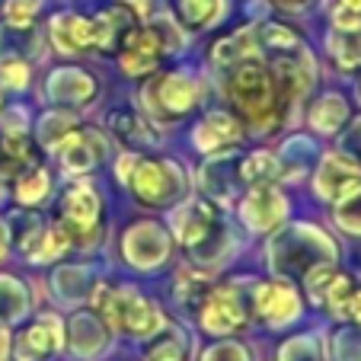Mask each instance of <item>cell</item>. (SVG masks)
Here are the masks:
<instances>
[{"label":"cell","mask_w":361,"mask_h":361,"mask_svg":"<svg viewBox=\"0 0 361 361\" xmlns=\"http://www.w3.org/2000/svg\"><path fill=\"white\" fill-rule=\"evenodd\" d=\"M348 320H355L358 323V329H361V288L355 291V300H352V314H348Z\"/></svg>","instance_id":"51"},{"label":"cell","mask_w":361,"mask_h":361,"mask_svg":"<svg viewBox=\"0 0 361 361\" xmlns=\"http://www.w3.org/2000/svg\"><path fill=\"white\" fill-rule=\"evenodd\" d=\"M326 355L333 361H361V329H339Z\"/></svg>","instance_id":"44"},{"label":"cell","mask_w":361,"mask_h":361,"mask_svg":"<svg viewBox=\"0 0 361 361\" xmlns=\"http://www.w3.org/2000/svg\"><path fill=\"white\" fill-rule=\"evenodd\" d=\"M279 7H285V10H307L314 0H275Z\"/></svg>","instance_id":"50"},{"label":"cell","mask_w":361,"mask_h":361,"mask_svg":"<svg viewBox=\"0 0 361 361\" xmlns=\"http://www.w3.org/2000/svg\"><path fill=\"white\" fill-rule=\"evenodd\" d=\"M68 250H74L71 233L64 231L58 221H51V224L45 227V233H42V240L35 243V250L29 252V262H55V259H61Z\"/></svg>","instance_id":"37"},{"label":"cell","mask_w":361,"mask_h":361,"mask_svg":"<svg viewBox=\"0 0 361 361\" xmlns=\"http://www.w3.org/2000/svg\"><path fill=\"white\" fill-rule=\"evenodd\" d=\"M116 55H118L122 71L125 74H131V77L154 74V71L160 68V61H164V51H160L154 32H150L147 26H141V23H137V26L122 39V45L116 48Z\"/></svg>","instance_id":"18"},{"label":"cell","mask_w":361,"mask_h":361,"mask_svg":"<svg viewBox=\"0 0 361 361\" xmlns=\"http://www.w3.org/2000/svg\"><path fill=\"white\" fill-rule=\"evenodd\" d=\"M90 307L112 333L131 336V339H154L170 326L166 314L150 298L135 291L131 285H93L90 291Z\"/></svg>","instance_id":"3"},{"label":"cell","mask_w":361,"mask_h":361,"mask_svg":"<svg viewBox=\"0 0 361 361\" xmlns=\"http://www.w3.org/2000/svg\"><path fill=\"white\" fill-rule=\"evenodd\" d=\"M252 314L259 317L266 326L285 329L304 314V300H300L298 288L285 279L262 281L259 288H252Z\"/></svg>","instance_id":"10"},{"label":"cell","mask_w":361,"mask_h":361,"mask_svg":"<svg viewBox=\"0 0 361 361\" xmlns=\"http://www.w3.org/2000/svg\"><path fill=\"white\" fill-rule=\"evenodd\" d=\"M224 93L233 112L240 116V125L252 128L256 135H272L288 118L272 68L256 61V58H246V61L227 68Z\"/></svg>","instance_id":"1"},{"label":"cell","mask_w":361,"mask_h":361,"mask_svg":"<svg viewBox=\"0 0 361 361\" xmlns=\"http://www.w3.org/2000/svg\"><path fill=\"white\" fill-rule=\"evenodd\" d=\"M45 227H48V221L42 218L35 208H16V212L10 214V221H7L10 240H13V246L26 256V259H29V252L35 250V243L42 240Z\"/></svg>","instance_id":"27"},{"label":"cell","mask_w":361,"mask_h":361,"mask_svg":"<svg viewBox=\"0 0 361 361\" xmlns=\"http://www.w3.org/2000/svg\"><path fill=\"white\" fill-rule=\"evenodd\" d=\"M141 361H192V345L179 329L166 326L164 333L147 339V348H144Z\"/></svg>","instance_id":"30"},{"label":"cell","mask_w":361,"mask_h":361,"mask_svg":"<svg viewBox=\"0 0 361 361\" xmlns=\"http://www.w3.org/2000/svg\"><path fill=\"white\" fill-rule=\"evenodd\" d=\"M147 29L154 32V39H157V45H160L164 55H179V51L185 48V29L179 26L173 16H164V13L150 16Z\"/></svg>","instance_id":"39"},{"label":"cell","mask_w":361,"mask_h":361,"mask_svg":"<svg viewBox=\"0 0 361 361\" xmlns=\"http://www.w3.org/2000/svg\"><path fill=\"white\" fill-rule=\"evenodd\" d=\"M192 144L202 154H227L243 144V125L231 112H208L192 131Z\"/></svg>","instance_id":"20"},{"label":"cell","mask_w":361,"mask_h":361,"mask_svg":"<svg viewBox=\"0 0 361 361\" xmlns=\"http://www.w3.org/2000/svg\"><path fill=\"white\" fill-rule=\"evenodd\" d=\"M342 154H348L355 164H361V118H355L352 131H348L345 144H342Z\"/></svg>","instance_id":"47"},{"label":"cell","mask_w":361,"mask_h":361,"mask_svg":"<svg viewBox=\"0 0 361 361\" xmlns=\"http://www.w3.org/2000/svg\"><path fill=\"white\" fill-rule=\"evenodd\" d=\"M39 164V147L29 131H4L0 135V183H13L20 173Z\"/></svg>","instance_id":"22"},{"label":"cell","mask_w":361,"mask_h":361,"mask_svg":"<svg viewBox=\"0 0 361 361\" xmlns=\"http://www.w3.org/2000/svg\"><path fill=\"white\" fill-rule=\"evenodd\" d=\"M237 208L250 233H275L288 218V198L281 195L279 185H250Z\"/></svg>","instance_id":"12"},{"label":"cell","mask_w":361,"mask_h":361,"mask_svg":"<svg viewBox=\"0 0 361 361\" xmlns=\"http://www.w3.org/2000/svg\"><path fill=\"white\" fill-rule=\"evenodd\" d=\"M173 237L157 221H137L122 233V256L135 269H157L170 259Z\"/></svg>","instance_id":"9"},{"label":"cell","mask_w":361,"mask_h":361,"mask_svg":"<svg viewBox=\"0 0 361 361\" xmlns=\"http://www.w3.org/2000/svg\"><path fill=\"white\" fill-rule=\"evenodd\" d=\"M256 35H259V48L266 45L272 55H285V51H298L304 42H300V35L294 32L288 23H275V20H269V23H262L259 29H256Z\"/></svg>","instance_id":"38"},{"label":"cell","mask_w":361,"mask_h":361,"mask_svg":"<svg viewBox=\"0 0 361 361\" xmlns=\"http://www.w3.org/2000/svg\"><path fill=\"white\" fill-rule=\"evenodd\" d=\"M310 128L317 135H336L348 122V99L342 93H323L310 109Z\"/></svg>","instance_id":"28"},{"label":"cell","mask_w":361,"mask_h":361,"mask_svg":"<svg viewBox=\"0 0 361 361\" xmlns=\"http://www.w3.org/2000/svg\"><path fill=\"white\" fill-rule=\"evenodd\" d=\"M13 358V336H10V326H0V361Z\"/></svg>","instance_id":"48"},{"label":"cell","mask_w":361,"mask_h":361,"mask_svg":"<svg viewBox=\"0 0 361 361\" xmlns=\"http://www.w3.org/2000/svg\"><path fill=\"white\" fill-rule=\"evenodd\" d=\"M55 291L64 304H80V300H90V269L87 266H64L55 272Z\"/></svg>","instance_id":"35"},{"label":"cell","mask_w":361,"mask_h":361,"mask_svg":"<svg viewBox=\"0 0 361 361\" xmlns=\"http://www.w3.org/2000/svg\"><path fill=\"white\" fill-rule=\"evenodd\" d=\"M96 93H99V83L83 68H58L48 74L45 83L48 102L58 109H80V106L96 99Z\"/></svg>","instance_id":"16"},{"label":"cell","mask_w":361,"mask_h":361,"mask_svg":"<svg viewBox=\"0 0 361 361\" xmlns=\"http://www.w3.org/2000/svg\"><path fill=\"white\" fill-rule=\"evenodd\" d=\"M250 310H252V291L243 294L240 281H224V285H214L204 294L195 314H198V326L204 333L214 336V339H224V336H237L250 323Z\"/></svg>","instance_id":"8"},{"label":"cell","mask_w":361,"mask_h":361,"mask_svg":"<svg viewBox=\"0 0 361 361\" xmlns=\"http://www.w3.org/2000/svg\"><path fill=\"white\" fill-rule=\"evenodd\" d=\"M55 221L71 233L74 246L90 250L102 237V198L90 179H77L58 198Z\"/></svg>","instance_id":"6"},{"label":"cell","mask_w":361,"mask_h":361,"mask_svg":"<svg viewBox=\"0 0 361 361\" xmlns=\"http://www.w3.org/2000/svg\"><path fill=\"white\" fill-rule=\"evenodd\" d=\"M29 307H32V294L26 281H20L16 275H0V326L26 320Z\"/></svg>","instance_id":"26"},{"label":"cell","mask_w":361,"mask_h":361,"mask_svg":"<svg viewBox=\"0 0 361 361\" xmlns=\"http://www.w3.org/2000/svg\"><path fill=\"white\" fill-rule=\"evenodd\" d=\"M0 109H4V93H0Z\"/></svg>","instance_id":"52"},{"label":"cell","mask_w":361,"mask_h":361,"mask_svg":"<svg viewBox=\"0 0 361 361\" xmlns=\"http://www.w3.org/2000/svg\"><path fill=\"white\" fill-rule=\"evenodd\" d=\"M112 342V329L99 320L96 310H77L64 323V345L80 361H96Z\"/></svg>","instance_id":"15"},{"label":"cell","mask_w":361,"mask_h":361,"mask_svg":"<svg viewBox=\"0 0 361 361\" xmlns=\"http://www.w3.org/2000/svg\"><path fill=\"white\" fill-rule=\"evenodd\" d=\"M39 16V0H7L4 4V20L10 29H32Z\"/></svg>","instance_id":"45"},{"label":"cell","mask_w":361,"mask_h":361,"mask_svg":"<svg viewBox=\"0 0 361 361\" xmlns=\"http://www.w3.org/2000/svg\"><path fill=\"white\" fill-rule=\"evenodd\" d=\"M275 361H326V348L317 333L288 336L275 352Z\"/></svg>","instance_id":"36"},{"label":"cell","mask_w":361,"mask_h":361,"mask_svg":"<svg viewBox=\"0 0 361 361\" xmlns=\"http://www.w3.org/2000/svg\"><path fill=\"white\" fill-rule=\"evenodd\" d=\"M329 16L333 26H361V0H329Z\"/></svg>","instance_id":"46"},{"label":"cell","mask_w":361,"mask_h":361,"mask_svg":"<svg viewBox=\"0 0 361 361\" xmlns=\"http://www.w3.org/2000/svg\"><path fill=\"white\" fill-rule=\"evenodd\" d=\"M137 23H141V16H137L125 0L109 4L106 10H99V13L93 16L96 51H116V48L122 45V39L137 26Z\"/></svg>","instance_id":"21"},{"label":"cell","mask_w":361,"mask_h":361,"mask_svg":"<svg viewBox=\"0 0 361 361\" xmlns=\"http://www.w3.org/2000/svg\"><path fill=\"white\" fill-rule=\"evenodd\" d=\"M326 51L333 55V61L339 64V68L352 71L361 64V26H333V32H329L326 39Z\"/></svg>","instance_id":"34"},{"label":"cell","mask_w":361,"mask_h":361,"mask_svg":"<svg viewBox=\"0 0 361 361\" xmlns=\"http://www.w3.org/2000/svg\"><path fill=\"white\" fill-rule=\"evenodd\" d=\"M198 96H202V87L189 71H166V74L147 80L141 93V106L157 122H179L198 106Z\"/></svg>","instance_id":"7"},{"label":"cell","mask_w":361,"mask_h":361,"mask_svg":"<svg viewBox=\"0 0 361 361\" xmlns=\"http://www.w3.org/2000/svg\"><path fill=\"white\" fill-rule=\"evenodd\" d=\"M259 51V35L252 26H240L233 32L221 35L212 45V64L214 68H233L237 61H246V58H256Z\"/></svg>","instance_id":"23"},{"label":"cell","mask_w":361,"mask_h":361,"mask_svg":"<svg viewBox=\"0 0 361 361\" xmlns=\"http://www.w3.org/2000/svg\"><path fill=\"white\" fill-rule=\"evenodd\" d=\"M198 361H252V348L246 345V342L224 336V339L212 342V345L204 348V352L198 355Z\"/></svg>","instance_id":"43"},{"label":"cell","mask_w":361,"mask_h":361,"mask_svg":"<svg viewBox=\"0 0 361 361\" xmlns=\"http://www.w3.org/2000/svg\"><path fill=\"white\" fill-rule=\"evenodd\" d=\"M109 131L112 137H118L128 147H147V144H157L160 135H154V125L147 122L141 109H118L109 116Z\"/></svg>","instance_id":"24"},{"label":"cell","mask_w":361,"mask_h":361,"mask_svg":"<svg viewBox=\"0 0 361 361\" xmlns=\"http://www.w3.org/2000/svg\"><path fill=\"white\" fill-rule=\"evenodd\" d=\"M7 250H10V233H7V221L0 218V259L7 256Z\"/></svg>","instance_id":"49"},{"label":"cell","mask_w":361,"mask_h":361,"mask_svg":"<svg viewBox=\"0 0 361 361\" xmlns=\"http://www.w3.org/2000/svg\"><path fill=\"white\" fill-rule=\"evenodd\" d=\"M198 183H202L204 195L212 198L214 204L231 202L237 195V189L243 185V179H240V160L233 157V150H227V154H208V160L198 170Z\"/></svg>","instance_id":"19"},{"label":"cell","mask_w":361,"mask_h":361,"mask_svg":"<svg viewBox=\"0 0 361 361\" xmlns=\"http://www.w3.org/2000/svg\"><path fill=\"white\" fill-rule=\"evenodd\" d=\"M77 116L71 109H51V112H45V116L39 118V125H35V141L42 144L45 150H58L61 147V141L71 135V131L77 128Z\"/></svg>","instance_id":"32"},{"label":"cell","mask_w":361,"mask_h":361,"mask_svg":"<svg viewBox=\"0 0 361 361\" xmlns=\"http://www.w3.org/2000/svg\"><path fill=\"white\" fill-rule=\"evenodd\" d=\"M333 218H336V224H339L342 233L361 237V183L333 204Z\"/></svg>","instance_id":"40"},{"label":"cell","mask_w":361,"mask_h":361,"mask_svg":"<svg viewBox=\"0 0 361 361\" xmlns=\"http://www.w3.org/2000/svg\"><path fill=\"white\" fill-rule=\"evenodd\" d=\"M358 183H361V164H355L348 154L333 150V154H323V157H320L317 173H314L317 198L336 204L342 195H348V192H352Z\"/></svg>","instance_id":"14"},{"label":"cell","mask_w":361,"mask_h":361,"mask_svg":"<svg viewBox=\"0 0 361 361\" xmlns=\"http://www.w3.org/2000/svg\"><path fill=\"white\" fill-rule=\"evenodd\" d=\"M269 262L281 275H307L320 262H336L339 250L336 243L314 224H294L288 231L275 233L266 250Z\"/></svg>","instance_id":"5"},{"label":"cell","mask_w":361,"mask_h":361,"mask_svg":"<svg viewBox=\"0 0 361 361\" xmlns=\"http://www.w3.org/2000/svg\"><path fill=\"white\" fill-rule=\"evenodd\" d=\"M116 176L122 179V185H128L137 202L154 208V212L176 204L185 192V173L176 160H154V157L122 154L116 164Z\"/></svg>","instance_id":"4"},{"label":"cell","mask_w":361,"mask_h":361,"mask_svg":"<svg viewBox=\"0 0 361 361\" xmlns=\"http://www.w3.org/2000/svg\"><path fill=\"white\" fill-rule=\"evenodd\" d=\"M240 179L246 185H275L281 183V164L272 150H252L250 157H240Z\"/></svg>","instance_id":"29"},{"label":"cell","mask_w":361,"mask_h":361,"mask_svg":"<svg viewBox=\"0 0 361 361\" xmlns=\"http://www.w3.org/2000/svg\"><path fill=\"white\" fill-rule=\"evenodd\" d=\"M358 93H361V87H358Z\"/></svg>","instance_id":"53"},{"label":"cell","mask_w":361,"mask_h":361,"mask_svg":"<svg viewBox=\"0 0 361 361\" xmlns=\"http://www.w3.org/2000/svg\"><path fill=\"white\" fill-rule=\"evenodd\" d=\"M48 39L55 45L58 55L77 58L90 48H96V35H93V16L74 13V10H64V13H55L51 23H48Z\"/></svg>","instance_id":"17"},{"label":"cell","mask_w":361,"mask_h":361,"mask_svg":"<svg viewBox=\"0 0 361 361\" xmlns=\"http://www.w3.org/2000/svg\"><path fill=\"white\" fill-rule=\"evenodd\" d=\"M48 192H51V176H48V170L42 164L29 166L26 173H20L13 179V198L23 208H39L48 198Z\"/></svg>","instance_id":"33"},{"label":"cell","mask_w":361,"mask_h":361,"mask_svg":"<svg viewBox=\"0 0 361 361\" xmlns=\"http://www.w3.org/2000/svg\"><path fill=\"white\" fill-rule=\"evenodd\" d=\"M64 352V320L58 314H39L13 339L16 361H51Z\"/></svg>","instance_id":"11"},{"label":"cell","mask_w":361,"mask_h":361,"mask_svg":"<svg viewBox=\"0 0 361 361\" xmlns=\"http://www.w3.org/2000/svg\"><path fill=\"white\" fill-rule=\"evenodd\" d=\"M29 80H32V68L26 58H20V51H4L0 55V87L26 90Z\"/></svg>","instance_id":"42"},{"label":"cell","mask_w":361,"mask_h":361,"mask_svg":"<svg viewBox=\"0 0 361 361\" xmlns=\"http://www.w3.org/2000/svg\"><path fill=\"white\" fill-rule=\"evenodd\" d=\"M58 157H61V170L71 176H80L90 173L109 157V137L102 135L99 128H80L77 125L68 137L58 147Z\"/></svg>","instance_id":"13"},{"label":"cell","mask_w":361,"mask_h":361,"mask_svg":"<svg viewBox=\"0 0 361 361\" xmlns=\"http://www.w3.org/2000/svg\"><path fill=\"white\" fill-rule=\"evenodd\" d=\"M355 291H358V285H355L352 275H345V272H333V275H329V281L323 285L320 304L326 307V310L336 317V320H348V314H352Z\"/></svg>","instance_id":"31"},{"label":"cell","mask_w":361,"mask_h":361,"mask_svg":"<svg viewBox=\"0 0 361 361\" xmlns=\"http://www.w3.org/2000/svg\"><path fill=\"white\" fill-rule=\"evenodd\" d=\"M212 291V285H208V279H204L202 272H179V279H176V300L185 307V310H198V304L204 300V294Z\"/></svg>","instance_id":"41"},{"label":"cell","mask_w":361,"mask_h":361,"mask_svg":"<svg viewBox=\"0 0 361 361\" xmlns=\"http://www.w3.org/2000/svg\"><path fill=\"white\" fill-rule=\"evenodd\" d=\"M227 13V0H176V16L185 32L214 29Z\"/></svg>","instance_id":"25"},{"label":"cell","mask_w":361,"mask_h":361,"mask_svg":"<svg viewBox=\"0 0 361 361\" xmlns=\"http://www.w3.org/2000/svg\"><path fill=\"white\" fill-rule=\"evenodd\" d=\"M173 233L195 266H218L233 250V233L221 214V204H214L212 198H192L176 208Z\"/></svg>","instance_id":"2"}]
</instances>
